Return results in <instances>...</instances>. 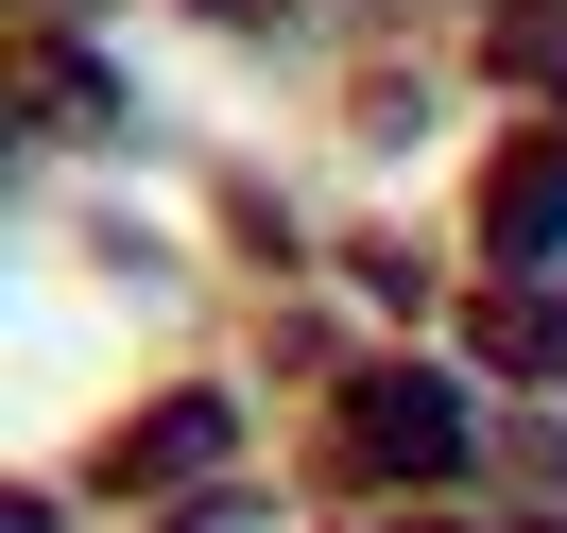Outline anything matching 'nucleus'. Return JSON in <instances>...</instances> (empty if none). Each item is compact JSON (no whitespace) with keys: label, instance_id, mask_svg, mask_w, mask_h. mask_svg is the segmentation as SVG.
<instances>
[{"label":"nucleus","instance_id":"nucleus-1","mask_svg":"<svg viewBox=\"0 0 567 533\" xmlns=\"http://www.w3.org/2000/svg\"><path fill=\"white\" fill-rule=\"evenodd\" d=\"M361 448H379V464H430V448H464L447 379H361Z\"/></svg>","mask_w":567,"mask_h":533}]
</instances>
